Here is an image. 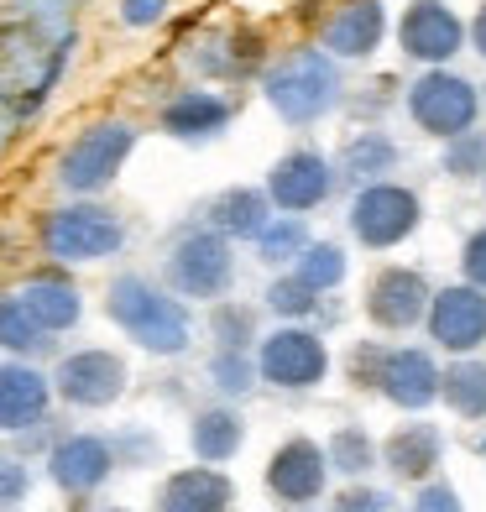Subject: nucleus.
Here are the masks:
<instances>
[{"mask_svg": "<svg viewBox=\"0 0 486 512\" xmlns=\"http://www.w3.org/2000/svg\"><path fill=\"white\" fill-rule=\"evenodd\" d=\"M105 314L131 345H142L147 356H183L194 345V319L189 304L173 298L162 283L142 272H115L105 288Z\"/></svg>", "mask_w": 486, "mask_h": 512, "instance_id": "f257e3e1", "label": "nucleus"}, {"mask_svg": "<svg viewBox=\"0 0 486 512\" xmlns=\"http://www.w3.org/2000/svg\"><path fill=\"white\" fill-rule=\"evenodd\" d=\"M37 246L53 267H89L126 251V220L100 199H68L37 215Z\"/></svg>", "mask_w": 486, "mask_h": 512, "instance_id": "f03ea898", "label": "nucleus"}, {"mask_svg": "<svg viewBox=\"0 0 486 512\" xmlns=\"http://www.w3.org/2000/svg\"><path fill=\"white\" fill-rule=\"evenodd\" d=\"M262 100L277 110V121L288 126H314L345 100L340 63L324 48H298L288 58H277L262 74Z\"/></svg>", "mask_w": 486, "mask_h": 512, "instance_id": "7ed1b4c3", "label": "nucleus"}, {"mask_svg": "<svg viewBox=\"0 0 486 512\" xmlns=\"http://www.w3.org/2000/svg\"><path fill=\"white\" fill-rule=\"evenodd\" d=\"M136 142H142V131H136L131 121H95V126H84L74 142H68L58 152V189L68 199H100L115 178H121V168L131 162Z\"/></svg>", "mask_w": 486, "mask_h": 512, "instance_id": "20e7f679", "label": "nucleus"}, {"mask_svg": "<svg viewBox=\"0 0 486 512\" xmlns=\"http://www.w3.org/2000/svg\"><path fill=\"white\" fill-rule=\"evenodd\" d=\"M162 288L183 304H220V298L236 288V251L225 236H215L210 225H194L168 246L162 256Z\"/></svg>", "mask_w": 486, "mask_h": 512, "instance_id": "39448f33", "label": "nucleus"}, {"mask_svg": "<svg viewBox=\"0 0 486 512\" xmlns=\"http://www.w3.org/2000/svg\"><path fill=\"white\" fill-rule=\"evenodd\" d=\"M345 225H351V236L366 251H392L424 225V199H419V189L392 183V178L366 183V189H356L351 209H345Z\"/></svg>", "mask_w": 486, "mask_h": 512, "instance_id": "423d86ee", "label": "nucleus"}, {"mask_svg": "<svg viewBox=\"0 0 486 512\" xmlns=\"http://www.w3.org/2000/svg\"><path fill=\"white\" fill-rule=\"evenodd\" d=\"M408 115H413V126H419L424 136L450 142V136L476 126L481 89L466 74H455V68H424V74L408 84Z\"/></svg>", "mask_w": 486, "mask_h": 512, "instance_id": "0eeeda50", "label": "nucleus"}, {"mask_svg": "<svg viewBox=\"0 0 486 512\" xmlns=\"http://www.w3.org/2000/svg\"><path fill=\"white\" fill-rule=\"evenodd\" d=\"M251 361H257V382L304 392V387L324 382V371H330V345L314 330H304V324H277L272 335L257 340V356Z\"/></svg>", "mask_w": 486, "mask_h": 512, "instance_id": "6e6552de", "label": "nucleus"}, {"mask_svg": "<svg viewBox=\"0 0 486 512\" xmlns=\"http://www.w3.org/2000/svg\"><path fill=\"white\" fill-rule=\"evenodd\" d=\"M48 382H53V398H63L68 408H110V403H121L131 371L105 345H84V351H68L53 366Z\"/></svg>", "mask_w": 486, "mask_h": 512, "instance_id": "1a4fd4ad", "label": "nucleus"}, {"mask_svg": "<svg viewBox=\"0 0 486 512\" xmlns=\"http://www.w3.org/2000/svg\"><path fill=\"white\" fill-rule=\"evenodd\" d=\"M335 162L314 152V147H293L283 152L267 168V183H262V194L272 199V209H283V215H309V209H319L324 199L335 194Z\"/></svg>", "mask_w": 486, "mask_h": 512, "instance_id": "9d476101", "label": "nucleus"}, {"mask_svg": "<svg viewBox=\"0 0 486 512\" xmlns=\"http://www.w3.org/2000/svg\"><path fill=\"white\" fill-rule=\"evenodd\" d=\"M424 330L439 351L450 356H476L486 345V293L471 283H450V288H434L429 293V309H424Z\"/></svg>", "mask_w": 486, "mask_h": 512, "instance_id": "9b49d317", "label": "nucleus"}, {"mask_svg": "<svg viewBox=\"0 0 486 512\" xmlns=\"http://www.w3.org/2000/svg\"><path fill=\"white\" fill-rule=\"evenodd\" d=\"M460 48H466V21L455 16L445 0H408L398 16V53L424 63V68H445Z\"/></svg>", "mask_w": 486, "mask_h": 512, "instance_id": "f8f14e48", "label": "nucleus"}, {"mask_svg": "<svg viewBox=\"0 0 486 512\" xmlns=\"http://www.w3.org/2000/svg\"><path fill=\"white\" fill-rule=\"evenodd\" d=\"M429 277L419 267H382L366 288V319L387 335H403L413 324H424V309H429Z\"/></svg>", "mask_w": 486, "mask_h": 512, "instance_id": "ddd939ff", "label": "nucleus"}, {"mask_svg": "<svg viewBox=\"0 0 486 512\" xmlns=\"http://www.w3.org/2000/svg\"><path fill=\"white\" fill-rule=\"evenodd\" d=\"M115 465H121V460H115V445L105 434H68V439H58V445L48 450V476H53L58 492H68V497L100 492Z\"/></svg>", "mask_w": 486, "mask_h": 512, "instance_id": "4468645a", "label": "nucleus"}, {"mask_svg": "<svg viewBox=\"0 0 486 512\" xmlns=\"http://www.w3.org/2000/svg\"><path fill=\"white\" fill-rule=\"evenodd\" d=\"M53 408V382L32 361H0V434H27Z\"/></svg>", "mask_w": 486, "mask_h": 512, "instance_id": "2eb2a0df", "label": "nucleus"}, {"mask_svg": "<svg viewBox=\"0 0 486 512\" xmlns=\"http://www.w3.org/2000/svg\"><path fill=\"white\" fill-rule=\"evenodd\" d=\"M236 121V100L220 89H178V95L157 110V126L173 142H215V136Z\"/></svg>", "mask_w": 486, "mask_h": 512, "instance_id": "dca6fc26", "label": "nucleus"}, {"mask_svg": "<svg viewBox=\"0 0 486 512\" xmlns=\"http://www.w3.org/2000/svg\"><path fill=\"white\" fill-rule=\"evenodd\" d=\"M324 481H330V465H324V450L314 439H288V445H277L272 460H267V492L288 507H304L324 492Z\"/></svg>", "mask_w": 486, "mask_h": 512, "instance_id": "f3484780", "label": "nucleus"}, {"mask_svg": "<svg viewBox=\"0 0 486 512\" xmlns=\"http://www.w3.org/2000/svg\"><path fill=\"white\" fill-rule=\"evenodd\" d=\"M377 392L392 408H403V413H424L439 398V366H434V356L419 351V345L387 351L382 371H377Z\"/></svg>", "mask_w": 486, "mask_h": 512, "instance_id": "a211bd4d", "label": "nucleus"}, {"mask_svg": "<svg viewBox=\"0 0 486 512\" xmlns=\"http://www.w3.org/2000/svg\"><path fill=\"white\" fill-rule=\"evenodd\" d=\"M382 37H387V6L382 0H351V6H340L330 21H324V32H319V48L330 53L335 63L340 58H372L382 48Z\"/></svg>", "mask_w": 486, "mask_h": 512, "instance_id": "6ab92c4d", "label": "nucleus"}, {"mask_svg": "<svg viewBox=\"0 0 486 512\" xmlns=\"http://www.w3.org/2000/svg\"><path fill=\"white\" fill-rule=\"evenodd\" d=\"M16 298H21V309H27L48 335H63V330H74V324L84 319V293H79V283L63 267L32 272L27 283L16 288Z\"/></svg>", "mask_w": 486, "mask_h": 512, "instance_id": "aec40b11", "label": "nucleus"}, {"mask_svg": "<svg viewBox=\"0 0 486 512\" xmlns=\"http://www.w3.org/2000/svg\"><path fill=\"white\" fill-rule=\"evenodd\" d=\"M230 507H236V481L220 465H183L157 492V512H230Z\"/></svg>", "mask_w": 486, "mask_h": 512, "instance_id": "412c9836", "label": "nucleus"}, {"mask_svg": "<svg viewBox=\"0 0 486 512\" xmlns=\"http://www.w3.org/2000/svg\"><path fill=\"white\" fill-rule=\"evenodd\" d=\"M439 455H445V434H439L434 424H424V418L398 424V429L387 434V445H382V465L398 481H429Z\"/></svg>", "mask_w": 486, "mask_h": 512, "instance_id": "4be33fe9", "label": "nucleus"}, {"mask_svg": "<svg viewBox=\"0 0 486 512\" xmlns=\"http://www.w3.org/2000/svg\"><path fill=\"white\" fill-rule=\"evenodd\" d=\"M272 215H277V209H272V199H267L262 189L236 183V189H225V194L210 199V209H204V225L236 246V241H257V230H262Z\"/></svg>", "mask_w": 486, "mask_h": 512, "instance_id": "5701e85b", "label": "nucleus"}, {"mask_svg": "<svg viewBox=\"0 0 486 512\" xmlns=\"http://www.w3.org/2000/svg\"><path fill=\"white\" fill-rule=\"evenodd\" d=\"M246 445V418L230 408V403H215V408H199L194 424H189V450L199 465H225L236 460V450Z\"/></svg>", "mask_w": 486, "mask_h": 512, "instance_id": "b1692460", "label": "nucleus"}, {"mask_svg": "<svg viewBox=\"0 0 486 512\" xmlns=\"http://www.w3.org/2000/svg\"><path fill=\"white\" fill-rule=\"evenodd\" d=\"M398 142H392L387 131H377V126H366V131H356L351 142L340 147V162H335V173H345L356 183V189H366V183H382L387 173H398Z\"/></svg>", "mask_w": 486, "mask_h": 512, "instance_id": "393cba45", "label": "nucleus"}, {"mask_svg": "<svg viewBox=\"0 0 486 512\" xmlns=\"http://www.w3.org/2000/svg\"><path fill=\"white\" fill-rule=\"evenodd\" d=\"M439 398L460 418H486V361L460 356L455 366L439 371Z\"/></svg>", "mask_w": 486, "mask_h": 512, "instance_id": "a878e982", "label": "nucleus"}, {"mask_svg": "<svg viewBox=\"0 0 486 512\" xmlns=\"http://www.w3.org/2000/svg\"><path fill=\"white\" fill-rule=\"evenodd\" d=\"M48 330H42V324L21 309V298L16 293H6L0 298V351L6 356H16V361H32V356H42L48 351Z\"/></svg>", "mask_w": 486, "mask_h": 512, "instance_id": "bb28decb", "label": "nucleus"}, {"mask_svg": "<svg viewBox=\"0 0 486 512\" xmlns=\"http://www.w3.org/2000/svg\"><path fill=\"white\" fill-rule=\"evenodd\" d=\"M257 262H267V267H293V256L309 246V225H304V215H272L262 230H257Z\"/></svg>", "mask_w": 486, "mask_h": 512, "instance_id": "cd10ccee", "label": "nucleus"}, {"mask_svg": "<svg viewBox=\"0 0 486 512\" xmlns=\"http://www.w3.org/2000/svg\"><path fill=\"white\" fill-rule=\"evenodd\" d=\"M345 272H351V262H345V251L335 241H309L304 251L293 256V277H298V283H309L314 293L340 288Z\"/></svg>", "mask_w": 486, "mask_h": 512, "instance_id": "c85d7f7f", "label": "nucleus"}, {"mask_svg": "<svg viewBox=\"0 0 486 512\" xmlns=\"http://www.w3.org/2000/svg\"><path fill=\"white\" fill-rule=\"evenodd\" d=\"M324 465H330V471H340V476H351V481H361V476L377 465L372 434L356 429V424H351V429H335L330 445H324Z\"/></svg>", "mask_w": 486, "mask_h": 512, "instance_id": "c756f323", "label": "nucleus"}, {"mask_svg": "<svg viewBox=\"0 0 486 512\" xmlns=\"http://www.w3.org/2000/svg\"><path fill=\"white\" fill-rule=\"evenodd\" d=\"M210 335L220 351H251L262 335H257V309L251 304H236V298H220L210 309Z\"/></svg>", "mask_w": 486, "mask_h": 512, "instance_id": "7c9ffc66", "label": "nucleus"}, {"mask_svg": "<svg viewBox=\"0 0 486 512\" xmlns=\"http://www.w3.org/2000/svg\"><path fill=\"white\" fill-rule=\"evenodd\" d=\"M210 387L220 398H246V392H257V361H251V351H215L210 356Z\"/></svg>", "mask_w": 486, "mask_h": 512, "instance_id": "2f4dec72", "label": "nucleus"}, {"mask_svg": "<svg viewBox=\"0 0 486 512\" xmlns=\"http://www.w3.org/2000/svg\"><path fill=\"white\" fill-rule=\"evenodd\" d=\"M262 304L277 314V319H309L314 309H319V293L309 288V283H298L293 272H277L272 283H267V293H262Z\"/></svg>", "mask_w": 486, "mask_h": 512, "instance_id": "473e14b6", "label": "nucleus"}, {"mask_svg": "<svg viewBox=\"0 0 486 512\" xmlns=\"http://www.w3.org/2000/svg\"><path fill=\"white\" fill-rule=\"evenodd\" d=\"M445 173L455 178V183H471V178H481L486 173V131H460V136H450L445 142Z\"/></svg>", "mask_w": 486, "mask_h": 512, "instance_id": "72a5a7b5", "label": "nucleus"}, {"mask_svg": "<svg viewBox=\"0 0 486 512\" xmlns=\"http://www.w3.org/2000/svg\"><path fill=\"white\" fill-rule=\"evenodd\" d=\"M168 6H173V0H121V6H115V16H121V27L147 32V27H157V21L168 16Z\"/></svg>", "mask_w": 486, "mask_h": 512, "instance_id": "f704fd0d", "label": "nucleus"}, {"mask_svg": "<svg viewBox=\"0 0 486 512\" xmlns=\"http://www.w3.org/2000/svg\"><path fill=\"white\" fill-rule=\"evenodd\" d=\"M382 356H387V345H372V340H361V345H351V382L356 387H377V371H382Z\"/></svg>", "mask_w": 486, "mask_h": 512, "instance_id": "c9c22d12", "label": "nucleus"}, {"mask_svg": "<svg viewBox=\"0 0 486 512\" xmlns=\"http://www.w3.org/2000/svg\"><path fill=\"white\" fill-rule=\"evenodd\" d=\"M460 272H466V283L486 293V225H476L466 246H460Z\"/></svg>", "mask_w": 486, "mask_h": 512, "instance_id": "e433bc0d", "label": "nucleus"}, {"mask_svg": "<svg viewBox=\"0 0 486 512\" xmlns=\"http://www.w3.org/2000/svg\"><path fill=\"white\" fill-rule=\"evenodd\" d=\"M330 512H392V497L387 492H377V486H345V492L335 497V507Z\"/></svg>", "mask_w": 486, "mask_h": 512, "instance_id": "4c0bfd02", "label": "nucleus"}, {"mask_svg": "<svg viewBox=\"0 0 486 512\" xmlns=\"http://www.w3.org/2000/svg\"><path fill=\"white\" fill-rule=\"evenodd\" d=\"M413 512H466L460 507V492L445 481H424L419 486V497H413Z\"/></svg>", "mask_w": 486, "mask_h": 512, "instance_id": "58836bf2", "label": "nucleus"}, {"mask_svg": "<svg viewBox=\"0 0 486 512\" xmlns=\"http://www.w3.org/2000/svg\"><path fill=\"white\" fill-rule=\"evenodd\" d=\"M27 497V465L21 460H0V507Z\"/></svg>", "mask_w": 486, "mask_h": 512, "instance_id": "ea45409f", "label": "nucleus"}, {"mask_svg": "<svg viewBox=\"0 0 486 512\" xmlns=\"http://www.w3.org/2000/svg\"><path fill=\"white\" fill-rule=\"evenodd\" d=\"M466 48L486 63V0H481V6H476V16L466 21Z\"/></svg>", "mask_w": 486, "mask_h": 512, "instance_id": "a19ab883", "label": "nucleus"}, {"mask_svg": "<svg viewBox=\"0 0 486 512\" xmlns=\"http://www.w3.org/2000/svg\"><path fill=\"white\" fill-rule=\"evenodd\" d=\"M481 105H486V95H481Z\"/></svg>", "mask_w": 486, "mask_h": 512, "instance_id": "79ce46f5", "label": "nucleus"}, {"mask_svg": "<svg viewBox=\"0 0 486 512\" xmlns=\"http://www.w3.org/2000/svg\"><path fill=\"white\" fill-rule=\"evenodd\" d=\"M481 183H486V173H481Z\"/></svg>", "mask_w": 486, "mask_h": 512, "instance_id": "37998d69", "label": "nucleus"}]
</instances>
